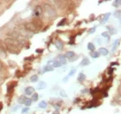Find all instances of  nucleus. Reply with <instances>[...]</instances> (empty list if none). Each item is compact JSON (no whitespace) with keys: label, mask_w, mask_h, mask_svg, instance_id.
<instances>
[{"label":"nucleus","mask_w":121,"mask_h":114,"mask_svg":"<svg viewBox=\"0 0 121 114\" xmlns=\"http://www.w3.org/2000/svg\"><path fill=\"white\" fill-rule=\"evenodd\" d=\"M98 52L99 55H103V56H106V55L108 54V51H107V49H106V48H99Z\"/></svg>","instance_id":"423d86ee"},{"label":"nucleus","mask_w":121,"mask_h":114,"mask_svg":"<svg viewBox=\"0 0 121 114\" xmlns=\"http://www.w3.org/2000/svg\"><path fill=\"white\" fill-rule=\"evenodd\" d=\"M95 30H96V27H93V29H90V30H89V33H93L95 31Z\"/></svg>","instance_id":"473e14b6"},{"label":"nucleus","mask_w":121,"mask_h":114,"mask_svg":"<svg viewBox=\"0 0 121 114\" xmlns=\"http://www.w3.org/2000/svg\"><path fill=\"white\" fill-rule=\"evenodd\" d=\"M85 79H86V75L84 73H82V72H81V73L78 75V78H77V79H78V81L80 82H82L85 80Z\"/></svg>","instance_id":"9b49d317"},{"label":"nucleus","mask_w":121,"mask_h":114,"mask_svg":"<svg viewBox=\"0 0 121 114\" xmlns=\"http://www.w3.org/2000/svg\"><path fill=\"white\" fill-rule=\"evenodd\" d=\"M54 69H53V66H46L44 70H43V72H46V71H52Z\"/></svg>","instance_id":"aec40b11"},{"label":"nucleus","mask_w":121,"mask_h":114,"mask_svg":"<svg viewBox=\"0 0 121 114\" xmlns=\"http://www.w3.org/2000/svg\"><path fill=\"white\" fill-rule=\"evenodd\" d=\"M61 66V63L60 61H54L53 62V68L54 67H60Z\"/></svg>","instance_id":"6ab92c4d"},{"label":"nucleus","mask_w":121,"mask_h":114,"mask_svg":"<svg viewBox=\"0 0 121 114\" xmlns=\"http://www.w3.org/2000/svg\"><path fill=\"white\" fill-rule=\"evenodd\" d=\"M32 100L33 101H37L38 100V94L37 93L32 94Z\"/></svg>","instance_id":"393cba45"},{"label":"nucleus","mask_w":121,"mask_h":114,"mask_svg":"<svg viewBox=\"0 0 121 114\" xmlns=\"http://www.w3.org/2000/svg\"><path fill=\"white\" fill-rule=\"evenodd\" d=\"M43 10L45 12V15L48 18H54L56 16V11L49 4H44L43 5Z\"/></svg>","instance_id":"f03ea898"},{"label":"nucleus","mask_w":121,"mask_h":114,"mask_svg":"<svg viewBox=\"0 0 121 114\" xmlns=\"http://www.w3.org/2000/svg\"><path fill=\"white\" fill-rule=\"evenodd\" d=\"M24 28H25L26 30L28 31H30V32H34V31H36L37 30V27L35 25V24L33 22H27L24 25Z\"/></svg>","instance_id":"7ed1b4c3"},{"label":"nucleus","mask_w":121,"mask_h":114,"mask_svg":"<svg viewBox=\"0 0 121 114\" xmlns=\"http://www.w3.org/2000/svg\"><path fill=\"white\" fill-rule=\"evenodd\" d=\"M31 102H32V100H31V99H27L25 100V102H24V104H25L27 107H29V106H30V105H31Z\"/></svg>","instance_id":"412c9836"},{"label":"nucleus","mask_w":121,"mask_h":114,"mask_svg":"<svg viewBox=\"0 0 121 114\" xmlns=\"http://www.w3.org/2000/svg\"><path fill=\"white\" fill-rule=\"evenodd\" d=\"M27 99V98L24 96H21L19 99H18V102L20 103V104H24V102H25V100Z\"/></svg>","instance_id":"a211bd4d"},{"label":"nucleus","mask_w":121,"mask_h":114,"mask_svg":"<svg viewBox=\"0 0 121 114\" xmlns=\"http://www.w3.org/2000/svg\"><path fill=\"white\" fill-rule=\"evenodd\" d=\"M37 80H38V77L36 75H34V76H32L30 78V81L31 82H36Z\"/></svg>","instance_id":"b1692460"},{"label":"nucleus","mask_w":121,"mask_h":114,"mask_svg":"<svg viewBox=\"0 0 121 114\" xmlns=\"http://www.w3.org/2000/svg\"><path fill=\"white\" fill-rule=\"evenodd\" d=\"M102 37L106 38L108 41L110 40V36L108 35V32H103V33H102Z\"/></svg>","instance_id":"a878e982"},{"label":"nucleus","mask_w":121,"mask_h":114,"mask_svg":"<svg viewBox=\"0 0 121 114\" xmlns=\"http://www.w3.org/2000/svg\"><path fill=\"white\" fill-rule=\"evenodd\" d=\"M87 49L91 51H94V50H95V46H94V45H93V43H88L87 44Z\"/></svg>","instance_id":"ddd939ff"},{"label":"nucleus","mask_w":121,"mask_h":114,"mask_svg":"<svg viewBox=\"0 0 121 114\" xmlns=\"http://www.w3.org/2000/svg\"><path fill=\"white\" fill-rule=\"evenodd\" d=\"M75 71H75V69H72V70H71V71H69V73H68V77L73 76V74L75 73Z\"/></svg>","instance_id":"bb28decb"},{"label":"nucleus","mask_w":121,"mask_h":114,"mask_svg":"<svg viewBox=\"0 0 121 114\" xmlns=\"http://www.w3.org/2000/svg\"><path fill=\"white\" fill-rule=\"evenodd\" d=\"M74 56H75V53H74L73 51H68V52H66V54H65V58H68V59L73 58Z\"/></svg>","instance_id":"0eeeda50"},{"label":"nucleus","mask_w":121,"mask_h":114,"mask_svg":"<svg viewBox=\"0 0 121 114\" xmlns=\"http://www.w3.org/2000/svg\"><path fill=\"white\" fill-rule=\"evenodd\" d=\"M33 23L35 24V25L37 27V28H41L42 27V22H41L39 19H34V21H33Z\"/></svg>","instance_id":"f8f14e48"},{"label":"nucleus","mask_w":121,"mask_h":114,"mask_svg":"<svg viewBox=\"0 0 121 114\" xmlns=\"http://www.w3.org/2000/svg\"><path fill=\"white\" fill-rule=\"evenodd\" d=\"M25 93L27 95H31V94L34 93V88L31 87V86H28L27 88H25Z\"/></svg>","instance_id":"1a4fd4ad"},{"label":"nucleus","mask_w":121,"mask_h":114,"mask_svg":"<svg viewBox=\"0 0 121 114\" xmlns=\"http://www.w3.org/2000/svg\"><path fill=\"white\" fill-rule=\"evenodd\" d=\"M119 94H121V86L119 87Z\"/></svg>","instance_id":"c9c22d12"},{"label":"nucleus","mask_w":121,"mask_h":114,"mask_svg":"<svg viewBox=\"0 0 121 114\" xmlns=\"http://www.w3.org/2000/svg\"><path fill=\"white\" fill-rule=\"evenodd\" d=\"M4 43L6 45L7 50L11 53L17 54L20 51V41L8 38L5 39Z\"/></svg>","instance_id":"f257e3e1"},{"label":"nucleus","mask_w":121,"mask_h":114,"mask_svg":"<svg viewBox=\"0 0 121 114\" xmlns=\"http://www.w3.org/2000/svg\"><path fill=\"white\" fill-rule=\"evenodd\" d=\"M46 86H47V84H46L44 81H42V82H40V83L38 84V88H39V89H44Z\"/></svg>","instance_id":"dca6fc26"},{"label":"nucleus","mask_w":121,"mask_h":114,"mask_svg":"<svg viewBox=\"0 0 121 114\" xmlns=\"http://www.w3.org/2000/svg\"><path fill=\"white\" fill-rule=\"evenodd\" d=\"M55 45H56V48L59 49V50H61V49L63 48V43L60 40H59V39L55 42Z\"/></svg>","instance_id":"6e6552de"},{"label":"nucleus","mask_w":121,"mask_h":114,"mask_svg":"<svg viewBox=\"0 0 121 114\" xmlns=\"http://www.w3.org/2000/svg\"><path fill=\"white\" fill-rule=\"evenodd\" d=\"M120 24H121V21H120Z\"/></svg>","instance_id":"e433bc0d"},{"label":"nucleus","mask_w":121,"mask_h":114,"mask_svg":"<svg viewBox=\"0 0 121 114\" xmlns=\"http://www.w3.org/2000/svg\"><path fill=\"white\" fill-rule=\"evenodd\" d=\"M110 13H106V15L104 16V18H103V19H102V21H101V24H104V23H106V21L108 20V18H109V17H110Z\"/></svg>","instance_id":"2eb2a0df"},{"label":"nucleus","mask_w":121,"mask_h":114,"mask_svg":"<svg viewBox=\"0 0 121 114\" xmlns=\"http://www.w3.org/2000/svg\"><path fill=\"white\" fill-rule=\"evenodd\" d=\"M107 29H108V30H110V32H111L112 34H115V33L117 32V31H116V30H114V29H112V28H110V26H108V27H107Z\"/></svg>","instance_id":"c85d7f7f"},{"label":"nucleus","mask_w":121,"mask_h":114,"mask_svg":"<svg viewBox=\"0 0 121 114\" xmlns=\"http://www.w3.org/2000/svg\"><path fill=\"white\" fill-rule=\"evenodd\" d=\"M116 100L119 102V104H121V94H119V95L116 97Z\"/></svg>","instance_id":"c756f323"},{"label":"nucleus","mask_w":121,"mask_h":114,"mask_svg":"<svg viewBox=\"0 0 121 114\" xmlns=\"http://www.w3.org/2000/svg\"><path fill=\"white\" fill-rule=\"evenodd\" d=\"M89 64H90V61H89L88 58H84L83 59H82V62H81V65L86 66V65H88Z\"/></svg>","instance_id":"9d476101"},{"label":"nucleus","mask_w":121,"mask_h":114,"mask_svg":"<svg viewBox=\"0 0 121 114\" xmlns=\"http://www.w3.org/2000/svg\"><path fill=\"white\" fill-rule=\"evenodd\" d=\"M28 111H29L28 107H26V108H23V111H22V113H26V112H28Z\"/></svg>","instance_id":"7c9ffc66"},{"label":"nucleus","mask_w":121,"mask_h":114,"mask_svg":"<svg viewBox=\"0 0 121 114\" xmlns=\"http://www.w3.org/2000/svg\"><path fill=\"white\" fill-rule=\"evenodd\" d=\"M6 50H7V47H6L4 41H2L0 39V52L4 53V51H6Z\"/></svg>","instance_id":"39448f33"},{"label":"nucleus","mask_w":121,"mask_h":114,"mask_svg":"<svg viewBox=\"0 0 121 114\" xmlns=\"http://www.w3.org/2000/svg\"><path fill=\"white\" fill-rule=\"evenodd\" d=\"M60 96H61V97H64V98H66V97H67V93L65 92V91H64V90H61V91H60Z\"/></svg>","instance_id":"cd10ccee"},{"label":"nucleus","mask_w":121,"mask_h":114,"mask_svg":"<svg viewBox=\"0 0 121 114\" xmlns=\"http://www.w3.org/2000/svg\"><path fill=\"white\" fill-rule=\"evenodd\" d=\"M58 58H59V61H60V63H61V64H66L65 55H60V56L58 57Z\"/></svg>","instance_id":"4468645a"},{"label":"nucleus","mask_w":121,"mask_h":114,"mask_svg":"<svg viewBox=\"0 0 121 114\" xmlns=\"http://www.w3.org/2000/svg\"><path fill=\"white\" fill-rule=\"evenodd\" d=\"M121 16V12L120 11H117L116 14H115V17H117V18H119Z\"/></svg>","instance_id":"2f4dec72"},{"label":"nucleus","mask_w":121,"mask_h":114,"mask_svg":"<svg viewBox=\"0 0 121 114\" xmlns=\"http://www.w3.org/2000/svg\"><path fill=\"white\" fill-rule=\"evenodd\" d=\"M91 57L93 58H99V52L98 51H92L91 52Z\"/></svg>","instance_id":"f3484780"},{"label":"nucleus","mask_w":121,"mask_h":114,"mask_svg":"<svg viewBox=\"0 0 121 114\" xmlns=\"http://www.w3.org/2000/svg\"><path fill=\"white\" fill-rule=\"evenodd\" d=\"M43 7L41 6V5H36L34 9V15L35 17H40V16L43 15Z\"/></svg>","instance_id":"20e7f679"},{"label":"nucleus","mask_w":121,"mask_h":114,"mask_svg":"<svg viewBox=\"0 0 121 114\" xmlns=\"http://www.w3.org/2000/svg\"><path fill=\"white\" fill-rule=\"evenodd\" d=\"M68 78H69V77H68V76H67V77H66V78H65V79H63V81H64V82H66V81H68Z\"/></svg>","instance_id":"f704fd0d"},{"label":"nucleus","mask_w":121,"mask_h":114,"mask_svg":"<svg viewBox=\"0 0 121 114\" xmlns=\"http://www.w3.org/2000/svg\"><path fill=\"white\" fill-rule=\"evenodd\" d=\"M39 107H41V108H46L47 107V103L45 101H42L39 104Z\"/></svg>","instance_id":"4be33fe9"},{"label":"nucleus","mask_w":121,"mask_h":114,"mask_svg":"<svg viewBox=\"0 0 121 114\" xmlns=\"http://www.w3.org/2000/svg\"><path fill=\"white\" fill-rule=\"evenodd\" d=\"M119 5H121V1H119V0H116V1H114L113 2L114 7H119Z\"/></svg>","instance_id":"5701e85b"},{"label":"nucleus","mask_w":121,"mask_h":114,"mask_svg":"<svg viewBox=\"0 0 121 114\" xmlns=\"http://www.w3.org/2000/svg\"><path fill=\"white\" fill-rule=\"evenodd\" d=\"M65 20H66V19H62V21H61V22H60V23L58 24V25L59 26H60V25H62L63 24L65 23Z\"/></svg>","instance_id":"72a5a7b5"}]
</instances>
